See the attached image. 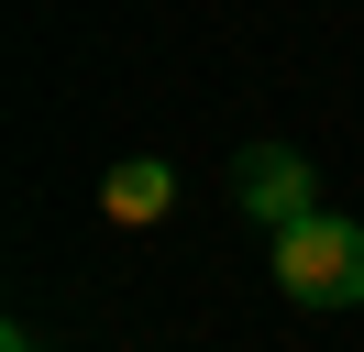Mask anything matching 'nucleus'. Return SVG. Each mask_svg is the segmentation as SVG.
Instances as JSON below:
<instances>
[{
    "instance_id": "nucleus-1",
    "label": "nucleus",
    "mask_w": 364,
    "mask_h": 352,
    "mask_svg": "<svg viewBox=\"0 0 364 352\" xmlns=\"http://www.w3.org/2000/svg\"><path fill=\"white\" fill-rule=\"evenodd\" d=\"M276 286L298 308H353L364 297V231L331 220V209H309L298 231H276Z\"/></svg>"
},
{
    "instance_id": "nucleus-2",
    "label": "nucleus",
    "mask_w": 364,
    "mask_h": 352,
    "mask_svg": "<svg viewBox=\"0 0 364 352\" xmlns=\"http://www.w3.org/2000/svg\"><path fill=\"white\" fill-rule=\"evenodd\" d=\"M232 198H243L254 220H276V231H298V220H309V165H298L287 143H254L243 165H232Z\"/></svg>"
},
{
    "instance_id": "nucleus-3",
    "label": "nucleus",
    "mask_w": 364,
    "mask_h": 352,
    "mask_svg": "<svg viewBox=\"0 0 364 352\" xmlns=\"http://www.w3.org/2000/svg\"><path fill=\"white\" fill-rule=\"evenodd\" d=\"M166 198H177V176H166L155 154H133V165L100 176V209H111V220H166Z\"/></svg>"
}]
</instances>
